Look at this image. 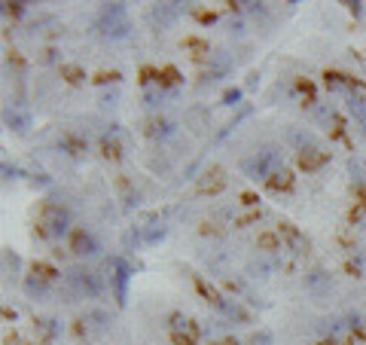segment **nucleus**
<instances>
[{
  "label": "nucleus",
  "mask_w": 366,
  "mask_h": 345,
  "mask_svg": "<svg viewBox=\"0 0 366 345\" xmlns=\"http://www.w3.org/2000/svg\"><path fill=\"white\" fill-rule=\"evenodd\" d=\"M64 287L71 296H89V300H95V296H101V275L92 272V269H82V266H76L64 275Z\"/></svg>",
  "instance_id": "obj_1"
},
{
  "label": "nucleus",
  "mask_w": 366,
  "mask_h": 345,
  "mask_svg": "<svg viewBox=\"0 0 366 345\" xmlns=\"http://www.w3.org/2000/svg\"><path fill=\"white\" fill-rule=\"evenodd\" d=\"M281 150L278 147H265V150H259L254 159H244L241 168L247 171V178H254V180H265V178H272L274 171H281Z\"/></svg>",
  "instance_id": "obj_2"
},
{
  "label": "nucleus",
  "mask_w": 366,
  "mask_h": 345,
  "mask_svg": "<svg viewBox=\"0 0 366 345\" xmlns=\"http://www.w3.org/2000/svg\"><path fill=\"white\" fill-rule=\"evenodd\" d=\"M98 28H101L104 37H125L128 34V12L122 3H104L101 12H98Z\"/></svg>",
  "instance_id": "obj_3"
},
{
  "label": "nucleus",
  "mask_w": 366,
  "mask_h": 345,
  "mask_svg": "<svg viewBox=\"0 0 366 345\" xmlns=\"http://www.w3.org/2000/svg\"><path fill=\"white\" fill-rule=\"evenodd\" d=\"M71 229V211L61 208L55 202H46L43 205V214H40V233L46 239H58Z\"/></svg>",
  "instance_id": "obj_4"
},
{
  "label": "nucleus",
  "mask_w": 366,
  "mask_h": 345,
  "mask_svg": "<svg viewBox=\"0 0 366 345\" xmlns=\"http://www.w3.org/2000/svg\"><path fill=\"white\" fill-rule=\"evenodd\" d=\"M107 272H110L113 290H116V303L122 305V303H125V285H128V275H132V269H128V263L122 257H110V260H107Z\"/></svg>",
  "instance_id": "obj_5"
},
{
  "label": "nucleus",
  "mask_w": 366,
  "mask_h": 345,
  "mask_svg": "<svg viewBox=\"0 0 366 345\" xmlns=\"http://www.w3.org/2000/svg\"><path fill=\"white\" fill-rule=\"evenodd\" d=\"M71 251H73L76 257H98V251H101V244H98V239L89 233V229H73Z\"/></svg>",
  "instance_id": "obj_6"
},
{
  "label": "nucleus",
  "mask_w": 366,
  "mask_h": 345,
  "mask_svg": "<svg viewBox=\"0 0 366 345\" xmlns=\"http://www.w3.org/2000/svg\"><path fill=\"white\" fill-rule=\"evenodd\" d=\"M278 235L281 239H284L287 244H290V251H293V254H305V248H308V242H305V235L299 233V229H296L293 224H281L278 226Z\"/></svg>",
  "instance_id": "obj_7"
},
{
  "label": "nucleus",
  "mask_w": 366,
  "mask_h": 345,
  "mask_svg": "<svg viewBox=\"0 0 366 345\" xmlns=\"http://www.w3.org/2000/svg\"><path fill=\"white\" fill-rule=\"evenodd\" d=\"M61 150L71 153V156H86L89 141L82 135H76V132H64V135H61Z\"/></svg>",
  "instance_id": "obj_8"
},
{
  "label": "nucleus",
  "mask_w": 366,
  "mask_h": 345,
  "mask_svg": "<svg viewBox=\"0 0 366 345\" xmlns=\"http://www.w3.org/2000/svg\"><path fill=\"white\" fill-rule=\"evenodd\" d=\"M3 119H6V126H10L12 132H19V135H25L28 128H31V117H28L25 110H19V107H6Z\"/></svg>",
  "instance_id": "obj_9"
},
{
  "label": "nucleus",
  "mask_w": 366,
  "mask_h": 345,
  "mask_svg": "<svg viewBox=\"0 0 366 345\" xmlns=\"http://www.w3.org/2000/svg\"><path fill=\"white\" fill-rule=\"evenodd\" d=\"M287 141L290 144H293V147L296 150H299V153H308V150H317L315 147V135H311V132H305V128H290V132H287Z\"/></svg>",
  "instance_id": "obj_10"
},
{
  "label": "nucleus",
  "mask_w": 366,
  "mask_h": 345,
  "mask_svg": "<svg viewBox=\"0 0 366 345\" xmlns=\"http://www.w3.org/2000/svg\"><path fill=\"white\" fill-rule=\"evenodd\" d=\"M305 287L311 290L315 296H324V294H330V287H333V281H330V275L326 272H311V275H305Z\"/></svg>",
  "instance_id": "obj_11"
},
{
  "label": "nucleus",
  "mask_w": 366,
  "mask_h": 345,
  "mask_svg": "<svg viewBox=\"0 0 366 345\" xmlns=\"http://www.w3.org/2000/svg\"><path fill=\"white\" fill-rule=\"evenodd\" d=\"M177 12H180L177 3H156L152 6V12H150V19L156 22L159 28H165V25H171V22L177 19Z\"/></svg>",
  "instance_id": "obj_12"
},
{
  "label": "nucleus",
  "mask_w": 366,
  "mask_h": 345,
  "mask_svg": "<svg viewBox=\"0 0 366 345\" xmlns=\"http://www.w3.org/2000/svg\"><path fill=\"white\" fill-rule=\"evenodd\" d=\"M348 110L366 132V95H363V92H348Z\"/></svg>",
  "instance_id": "obj_13"
},
{
  "label": "nucleus",
  "mask_w": 366,
  "mask_h": 345,
  "mask_svg": "<svg viewBox=\"0 0 366 345\" xmlns=\"http://www.w3.org/2000/svg\"><path fill=\"white\" fill-rule=\"evenodd\" d=\"M101 153H104V159H113V162H116V159H122V144H119L116 128L101 137Z\"/></svg>",
  "instance_id": "obj_14"
},
{
  "label": "nucleus",
  "mask_w": 366,
  "mask_h": 345,
  "mask_svg": "<svg viewBox=\"0 0 366 345\" xmlns=\"http://www.w3.org/2000/svg\"><path fill=\"white\" fill-rule=\"evenodd\" d=\"M147 135L150 137H168V135H174V122L171 119H165V117H152V119H147Z\"/></svg>",
  "instance_id": "obj_15"
},
{
  "label": "nucleus",
  "mask_w": 366,
  "mask_h": 345,
  "mask_svg": "<svg viewBox=\"0 0 366 345\" xmlns=\"http://www.w3.org/2000/svg\"><path fill=\"white\" fill-rule=\"evenodd\" d=\"M326 153H320V150H308V153H299V168H305V171H317L320 165L326 162Z\"/></svg>",
  "instance_id": "obj_16"
},
{
  "label": "nucleus",
  "mask_w": 366,
  "mask_h": 345,
  "mask_svg": "<svg viewBox=\"0 0 366 345\" xmlns=\"http://www.w3.org/2000/svg\"><path fill=\"white\" fill-rule=\"evenodd\" d=\"M324 80H326V89H336V92H354V83H351L345 74L326 71V74H324Z\"/></svg>",
  "instance_id": "obj_17"
},
{
  "label": "nucleus",
  "mask_w": 366,
  "mask_h": 345,
  "mask_svg": "<svg viewBox=\"0 0 366 345\" xmlns=\"http://www.w3.org/2000/svg\"><path fill=\"white\" fill-rule=\"evenodd\" d=\"M208 119H211V113L204 110V107H195V110L186 113V122L193 126V132H204V128H208Z\"/></svg>",
  "instance_id": "obj_18"
},
{
  "label": "nucleus",
  "mask_w": 366,
  "mask_h": 345,
  "mask_svg": "<svg viewBox=\"0 0 366 345\" xmlns=\"http://www.w3.org/2000/svg\"><path fill=\"white\" fill-rule=\"evenodd\" d=\"M34 324H37V330H40V336H43L46 342L55 339V336L61 333V324H55L52 318H40V321H34Z\"/></svg>",
  "instance_id": "obj_19"
},
{
  "label": "nucleus",
  "mask_w": 366,
  "mask_h": 345,
  "mask_svg": "<svg viewBox=\"0 0 366 345\" xmlns=\"http://www.w3.org/2000/svg\"><path fill=\"white\" fill-rule=\"evenodd\" d=\"M290 187H293V174L284 171V168H281V171H274L272 178H269V190H274V193H278V190H290Z\"/></svg>",
  "instance_id": "obj_20"
},
{
  "label": "nucleus",
  "mask_w": 366,
  "mask_h": 345,
  "mask_svg": "<svg viewBox=\"0 0 366 345\" xmlns=\"http://www.w3.org/2000/svg\"><path fill=\"white\" fill-rule=\"evenodd\" d=\"M25 290L31 296H46L49 294V285L43 278H37V275H31V278H25Z\"/></svg>",
  "instance_id": "obj_21"
},
{
  "label": "nucleus",
  "mask_w": 366,
  "mask_h": 345,
  "mask_svg": "<svg viewBox=\"0 0 366 345\" xmlns=\"http://www.w3.org/2000/svg\"><path fill=\"white\" fill-rule=\"evenodd\" d=\"M208 178L211 180H202V193H217V190L223 187V171H220V168H211Z\"/></svg>",
  "instance_id": "obj_22"
},
{
  "label": "nucleus",
  "mask_w": 366,
  "mask_h": 345,
  "mask_svg": "<svg viewBox=\"0 0 366 345\" xmlns=\"http://www.w3.org/2000/svg\"><path fill=\"white\" fill-rule=\"evenodd\" d=\"M34 275L37 278H43L46 285H52V281H58V269H52V266H46V263H34Z\"/></svg>",
  "instance_id": "obj_23"
},
{
  "label": "nucleus",
  "mask_w": 366,
  "mask_h": 345,
  "mask_svg": "<svg viewBox=\"0 0 366 345\" xmlns=\"http://www.w3.org/2000/svg\"><path fill=\"white\" fill-rule=\"evenodd\" d=\"M348 171L351 174H354V180L357 183H366V162H363V159H351V162H348Z\"/></svg>",
  "instance_id": "obj_24"
},
{
  "label": "nucleus",
  "mask_w": 366,
  "mask_h": 345,
  "mask_svg": "<svg viewBox=\"0 0 366 345\" xmlns=\"http://www.w3.org/2000/svg\"><path fill=\"white\" fill-rule=\"evenodd\" d=\"M61 76H67V83H82V71L73 65H64L61 67Z\"/></svg>",
  "instance_id": "obj_25"
},
{
  "label": "nucleus",
  "mask_w": 366,
  "mask_h": 345,
  "mask_svg": "<svg viewBox=\"0 0 366 345\" xmlns=\"http://www.w3.org/2000/svg\"><path fill=\"white\" fill-rule=\"evenodd\" d=\"M143 101H147V107H156L159 101H162V92H159V89H147V92H143Z\"/></svg>",
  "instance_id": "obj_26"
},
{
  "label": "nucleus",
  "mask_w": 366,
  "mask_h": 345,
  "mask_svg": "<svg viewBox=\"0 0 366 345\" xmlns=\"http://www.w3.org/2000/svg\"><path fill=\"white\" fill-rule=\"evenodd\" d=\"M3 266H6V272H19V257L12 254V251H3Z\"/></svg>",
  "instance_id": "obj_27"
},
{
  "label": "nucleus",
  "mask_w": 366,
  "mask_h": 345,
  "mask_svg": "<svg viewBox=\"0 0 366 345\" xmlns=\"http://www.w3.org/2000/svg\"><path fill=\"white\" fill-rule=\"evenodd\" d=\"M259 248L274 251V248H278V239H274V235H259Z\"/></svg>",
  "instance_id": "obj_28"
},
{
  "label": "nucleus",
  "mask_w": 366,
  "mask_h": 345,
  "mask_svg": "<svg viewBox=\"0 0 366 345\" xmlns=\"http://www.w3.org/2000/svg\"><path fill=\"white\" fill-rule=\"evenodd\" d=\"M238 98H241V92H238V89H232V92H226V95H223V104H226V107H232L235 101H238Z\"/></svg>",
  "instance_id": "obj_29"
},
{
  "label": "nucleus",
  "mask_w": 366,
  "mask_h": 345,
  "mask_svg": "<svg viewBox=\"0 0 366 345\" xmlns=\"http://www.w3.org/2000/svg\"><path fill=\"white\" fill-rule=\"evenodd\" d=\"M171 339H174V345H195V342H193V336H183V333H174Z\"/></svg>",
  "instance_id": "obj_30"
},
{
  "label": "nucleus",
  "mask_w": 366,
  "mask_h": 345,
  "mask_svg": "<svg viewBox=\"0 0 366 345\" xmlns=\"http://www.w3.org/2000/svg\"><path fill=\"white\" fill-rule=\"evenodd\" d=\"M348 6H351V12H354V15L363 12V3H357V0H354V3H348Z\"/></svg>",
  "instance_id": "obj_31"
},
{
  "label": "nucleus",
  "mask_w": 366,
  "mask_h": 345,
  "mask_svg": "<svg viewBox=\"0 0 366 345\" xmlns=\"http://www.w3.org/2000/svg\"><path fill=\"white\" fill-rule=\"evenodd\" d=\"M241 202H244V205H256V199L250 196V193H244V196H241Z\"/></svg>",
  "instance_id": "obj_32"
},
{
  "label": "nucleus",
  "mask_w": 366,
  "mask_h": 345,
  "mask_svg": "<svg viewBox=\"0 0 366 345\" xmlns=\"http://www.w3.org/2000/svg\"><path fill=\"white\" fill-rule=\"evenodd\" d=\"M317 345H333V342H317Z\"/></svg>",
  "instance_id": "obj_33"
}]
</instances>
